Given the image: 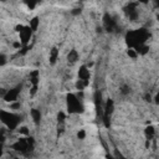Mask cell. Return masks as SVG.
I'll use <instances>...</instances> for the list:
<instances>
[{
	"mask_svg": "<svg viewBox=\"0 0 159 159\" xmlns=\"http://www.w3.org/2000/svg\"><path fill=\"white\" fill-rule=\"evenodd\" d=\"M124 12L127 14V16L129 17V20L135 21L138 19V10H137V4L135 2H130L124 7Z\"/></svg>",
	"mask_w": 159,
	"mask_h": 159,
	"instance_id": "obj_8",
	"label": "cell"
},
{
	"mask_svg": "<svg viewBox=\"0 0 159 159\" xmlns=\"http://www.w3.org/2000/svg\"><path fill=\"white\" fill-rule=\"evenodd\" d=\"M36 91H37V86H32L31 87V91H30V96H34L36 93Z\"/></svg>",
	"mask_w": 159,
	"mask_h": 159,
	"instance_id": "obj_25",
	"label": "cell"
},
{
	"mask_svg": "<svg viewBox=\"0 0 159 159\" xmlns=\"http://www.w3.org/2000/svg\"><path fill=\"white\" fill-rule=\"evenodd\" d=\"M67 111L68 113H82L83 112V104L78 99V97L73 93L67 94Z\"/></svg>",
	"mask_w": 159,
	"mask_h": 159,
	"instance_id": "obj_4",
	"label": "cell"
},
{
	"mask_svg": "<svg viewBox=\"0 0 159 159\" xmlns=\"http://www.w3.org/2000/svg\"><path fill=\"white\" fill-rule=\"evenodd\" d=\"M0 120L7 127V129L14 130V129H16V127L20 124V122L22 119H21V116H19V114L6 112V111H0Z\"/></svg>",
	"mask_w": 159,
	"mask_h": 159,
	"instance_id": "obj_2",
	"label": "cell"
},
{
	"mask_svg": "<svg viewBox=\"0 0 159 159\" xmlns=\"http://www.w3.org/2000/svg\"><path fill=\"white\" fill-rule=\"evenodd\" d=\"M65 119H66L65 113H63V112H60V113L57 114V120H58V123H60V124H63V123H65Z\"/></svg>",
	"mask_w": 159,
	"mask_h": 159,
	"instance_id": "obj_19",
	"label": "cell"
},
{
	"mask_svg": "<svg viewBox=\"0 0 159 159\" xmlns=\"http://www.w3.org/2000/svg\"><path fill=\"white\" fill-rule=\"evenodd\" d=\"M80 12H81V9H78V7H77V9H73V11H72L73 15H78Z\"/></svg>",
	"mask_w": 159,
	"mask_h": 159,
	"instance_id": "obj_27",
	"label": "cell"
},
{
	"mask_svg": "<svg viewBox=\"0 0 159 159\" xmlns=\"http://www.w3.org/2000/svg\"><path fill=\"white\" fill-rule=\"evenodd\" d=\"M149 0H138V2H142V4H147Z\"/></svg>",
	"mask_w": 159,
	"mask_h": 159,
	"instance_id": "obj_31",
	"label": "cell"
},
{
	"mask_svg": "<svg viewBox=\"0 0 159 159\" xmlns=\"http://www.w3.org/2000/svg\"><path fill=\"white\" fill-rule=\"evenodd\" d=\"M19 133H20V134H25V135H27V134H29V130H27L26 127H21V128L19 129Z\"/></svg>",
	"mask_w": 159,
	"mask_h": 159,
	"instance_id": "obj_24",
	"label": "cell"
},
{
	"mask_svg": "<svg viewBox=\"0 0 159 159\" xmlns=\"http://www.w3.org/2000/svg\"><path fill=\"white\" fill-rule=\"evenodd\" d=\"M113 109H114V102L113 99L108 98L106 101V104H104V108H103V112H102V120L104 123V127L109 128L111 125V114L113 113Z\"/></svg>",
	"mask_w": 159,
	"mask_h": 159,
	"instance_id": "obj_5",
	"label": "cell"
},
{
	"mask_svg": "<svg viewBox=\"0 0 159 159\" xmlns=\"http://www.w3.org/2000/svg\"><path fill=\"white\" fill-rule=\"evenodd\" d=\"M39 24H40V20H39V17H37V16H35L34 19H31V20H30V25H29V26H30V29L32 30V32L37 30Z\"/></svg>",
	"mask_w": 159,
	"mask_h": 159,
	"instance_id": "obj_16",
	"label": "cell"
},
{
	"mask_svg": "<svg viewBox=\"0 0 159 159\" xmlns=\"http://www.w3.org/2000/svg\"><path fill=\"white\" fill-rule=\"evenodd\" d=\"M2 155V143H0V157Z\"/></svg>",
	"mask_w": 159,
	"mask_h": 159,
	"instance_id": "obj_30",
	"label": "cell"
},
{
	"mask_svg": "<svg viewBox=\"0 0 159 159\" xmlns=\"http://www.w3.org/2000/svg\"><path fill=\"white\" fill-rule=\"evenodd\" d=\"M14 47H15V48H19V47H20V42H15V43H14Z\"/></svg>",
	"mask_w": 159,
	"mask_h": 159,
	"instance_id": "obj_29",
	"label": "cell"
},
{
	"mask_svg": "<svg viewBox=\"0 0 159 159\" xmlns=\"http://www.w3.org/2000/svg\"><path fill=\"white\" fill-rule=\"evenodd\" d=\"M103 27H104L106 31H108V32H113V31L117 29L116 20H114L109 14H104V16H103Z\"/></svg>",
	"mask_w": 159,
	"mask_h": 159,
	"instance_id": "obj_7",
	"label": "cell"
},
{
	"mask_svg": "<svg viewBox=\"0 0 159 159\" xmlns=\"http://www.w3.org/2000/svg\"><path fill=\"white\" fill-rule=\"evenodd\" d=\"M148 37H149V32L145 29H138L134 31H128L125 34V42L129 47L135 48L140 45H144Z\"/></svg>",
	"mask_w": 159,
	"mask_h": 159,
	"instance_id": "obj_1",
	"label": "cell"
},
{
	"mask_svg": "<svg viewBox=\"0 0 159 159\" xmlns=\"http://www.w3.org/2000/svg\"><path fill=\"white\" fill-rule=\"evenodd\" d=\"M120 92H122L123 94H128V93L130 92V88H129L128 86H125V84H124V86H122V88H120Z\"/></svg>",
	"mask_w": 159,
	"mask_h": 159,
	"instance_id": "obj_21",
	"label": "cell"
},
{
	"mask_svg": "<svg viewBox=\"0 0 159 159\" xmlns=\"http://www.w3.org/2000/svg\"><path fill=\"white\" fill-rule=\"evenodd\" d=\"M57 57H58V50L56 47H52L50 50V63L55 65L56 61H57Z\"/></svg>",
	"mask_w": 159,
	"mask_h": 159,
	"instance_id": "obj_13",
	"label": "cell"
},
{
	"mask_svg": "<svg viewBox=\"0 0 159 159\" xmlns=\"http://www.w3.org/2000/svg\"><path fill=\"white\" fill-rule=\"evenodd\" d=\"M39 76H40V73H39L37 70H35V71H32L30 73V82L32 83V86H37L39 84Z\"/></svg>",
	"mask_w": 159,
	"mask_h": 159,
	"instance_id": "obj_14",
	"label": "cell"
},
{
	"mask_svg": "<svg viewBox=\"0 0 159 159\" xmlns=\"http://www.w3.org/2000/svg\"><path fill=\"white\" fill-rule=\"evenodd\" d=\"M5 132L4 130H0V143H4V140H5Z\"/></svg>",
	"mask_w": 159,
	"mask_h": 159,
	"instance_id": "obj_26",
	"label": "cell"
},
{
	"mask_svg": "<svg viewBox=\"0 0 159 159\" xmlns=\"http://www.w3.org/2000/svg\"><path fill=\"white\" fill-rule=\"evenodd\" d=\"M21 88H22V84H17V86H15L14 88H11V89L6 91L5 96L2 97V98H4V101L10 102V103H11V102H15V101L17 99L19 93L21 92Z\"/></svg>",
	"mask_w": 159,
	"mask_h": 159,
	"instance_id": "obj_6",
	"label": "cell"
},
{
	"mask_svg": "<svg viewBox=\"0 0 159 159\" xmlns=\"http://www.w3.org/2000/svg\"><path fill=\"white\" fill-rule=\"evenodd\" d=\"M77 137H78V139H84V137H86V132H84L83 129H81V130L77 133Z\"/></svg>",
	"mask_w": 159,
	"mask_h": 159,
	"instance_id": "obj_22",
	"label": "cell"
},
{
	"mask_svg": "<svg viewBox=\"0 0 159 159\" xmlns=\"http://www.w3.org/2000/svg\"><path fill=\"white\" fill-rule=\"evenodd\" d=\"M39 1H40V0H24V2L26 4V6H27L29 9H34V7L39 4Z\"/></svg>",
	"mask_w": 159,
	"mask_h": 159,
	"instance_id": "obj_18",
	"label": "cell"
},
{
	"mask_svg": "<svg viewBox=\"0 0 159 159\" xmlns=\"http://www.w3.org/2000/svg\"><path fill=\"white\" fill-rule=\"evenodd\" d=\"M19 34H20V40H21V43L22 45H26L29 41H30V39H31V35H32V30L30 29V26H24L20 31H19Z\"/></svg>",
	"mask_w": 159,
	"mask_h": 159,
	"instance_id": "obj_9",
	"label": "cell"
},
{
	"mask_svg": "<svg viewBox=\"0 0 159 159\" xmlns=\"http://www.w3.org/2000/svg\"><path fill=\"white\" fill-rule=\"evenodd\" d=\"M145 101H149V102H150V96H149V94L145 96Z\"/></svg>",
	"mask_w": 159,
	"mask_h": 159,
	"instance_id": "obj_32",
	"label": "cell"
},
{
	"mask_svg": "<svg viewBox=\"0 0 159 159\" xmlns=\"http://www.w3.org/2000/svg\"><path fill=\"white\" fill-rule=\"evenodd\" d=\"M144 134H145L147 140H152V139L154 138V135H155V129H154V127H153V125H148V127L145 128V130H144Z\"/></svg>",
	"mask_w": 159,
	"mask_h": 159,
	"instance_id": "obj_12",
	"label": "cell"
},
{
	"mask_svg": "<svg viewBox=\"0 0 159 159\" xmlns=\"http://www.w3.org/2000/svg\"><path fill=\"white\" fill-rule=\"evenodd\" d=\"M17 107H20V104H19V103H14V104H11V108H14V109H15V108H17Z\"/></svg>",
	"mask_w": 159,
	"mask_h": 159,
	"instance_id": "obj_28",
	"label": "cell"
},
{
	"mask_svg": "<svg viewBox=\"0 0 159 159\" xmlns=\"http://www.w3.org/2000/svg\"><path fill=\"white\" fill-rule=\"evenodd\" d=\"M67 60H68V62H71V63L76 62V61L78 60V52H77L76 50H71L70 53L67 55Z\"/></svg>",
	"mask_w": 159,
	"mask_h": 159,
	"instance_id": "obj_15",
	"label": "cell"
},
{
	"mask_svg": "<svg viewBox=\"0 0 159 159\" xmlns=\"http://www.w3.org/2000/svg\"><path fill=\"white\" fill-rule=\"evenodd\" d=\"M89 71L86 66H81L78 70V80H83V81H88L89 80Z\"/></svg>",
	"mask_w": 159,
	"mask_h": 159,
	"instance_id": "obj_10",
	"label": "cell"
},
{
	"mask_svg": "<svg viewBox=\"0 0 159 159\" xmlns=\"http://www.w3.org/2000/svg\"><path fill=\"white\" fill-rule=\"evenodd\" d=\"M88 83H89V81L78 80V81L76 82V88H77V89H80V91H83V88H84L86 86H88Z\"/></svg>",
	"mask_w": 159,
	"mask_h": 159,
	"instance_id": "obj_17",
	"label": "cell"
},
{
	"mask_svg": "<svg viewBox=\"0 0 159 159\" xmlns=\"http://www.w3.org/2000/svg\"><path fill=\"white\" fill-rule=\"evenodd\" d=\"M137 53H138V52H137L135 50H132V48L128 50V56L132 57V58H135V57H137Z\"/></svg>",
	"mask_w": 159,
	"mask_h": 159,
	"instance_id": "obj_20",
	"label": "cell"
},
{
	"mask_svg": "<svg viewBox=\"0 0 159 159\" xmlns=\"http://www.w3.org/2000/svg\"><path fill=\"white\" fill-rule=\"evenodd\" d=\"M31 117H32V120H34L35 124H40V122H41V112L39 109H36V108L31 109Z\"/></svg>",
	"mask_w": 159,
	"mask_h": 159,
	"instance_id": "obj_11",
	"label": "cell"
},
{
	"mask_svg": "<svg viewBox=\"0 0 159 159\" xmlns=\"http://www.w3.org/2000/svg\"><path fill=\"white\" fill-rule=\"evenodd\" d=\"M154 2H155V6H158V4H159V0H153Z\"/></svg>",
	"mask_w": 159,
	"mask_h": 159,
	"instance_id": "obj_33",
	"label": "cell"
},
{
	"mask_svg": "<svg viewBox=\"0 0 159 159\" xmlns=\"http://www.w3.org/2000/svg\"><path fill=\"white\" fill-rule=\"evenodd\" d=\"M34 144H35L34 138H31V137L30 138H21L16 143H14L11 148L14 150H16V152H20L22 154H26L27 152H31L34 149Z\"/></svg>",
	"mask_w": 159,
	"mask_h": 159,
	"instance_id": "obj_3",
	"label": "cell"
},
{
	"mask_svg": "<svg viewBox=\"0 0 159 159\" xmlns=\"http://www.w3.org/2000/svg\"><path fill=\"white\" fill-rule=\"evenodd\" d=\"M5 63H6V56L0 53V66H4Z\"/></svg>",
	"mask_w": 159,
	"mask_h": 159,
	"instance_id": "obj_23",
	"label": "cell"
}]
</instances>
